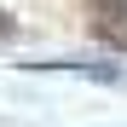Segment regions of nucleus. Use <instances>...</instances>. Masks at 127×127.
Masks as SVG:
<instances>
[{
	"label": "nucleus",
	"instance_id": "obj_1",
	"mask_svg": "<svg viewBox=\"0 0 127 127\" xmlns=\"http://www.w3.org/2000/svg\"><path fill=\"white\" fill-rule=\"evenodd\" d=\"M87 29L93 40L127 52V0H87Z\"/></svg>",
	"mask_w": 127,
	"mask_h": 127
},
{
	"label": "nucleus",
	"instance_id": "obj_2",
	"mask_svg": "<svg viewBox=\"0 0 127 127\" xmlns=\"http://www.w3.org/2000/svg\"><path fill=\"white\" fill-rule=\"evenodd\" d=\"M12 35H17V23H12V12L0 6V40H12Z\"/></svg>",
	"mask_w": 127,
	"mask_h": 127
}]
</instances>
